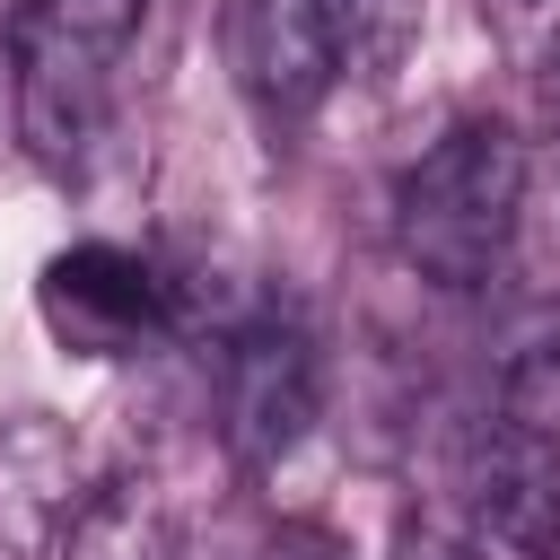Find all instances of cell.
<instances>
[{
	"mask_svg": "<svg viewBox=\"0 0 560 560\" xmlns=\"http://www.w3.org/2000/svg\"><path fill=\"white\" fill-rule=\"evenodd\" d=\"M499 411L560 429V298H534L499 332Z\"/></svg>",
	"mask_w": 560,
	"mask_h": 560,
	"instance_id": "cell-8",
	"label": "cell"
},
{
	"mask_svg": "<svg viewBox=\"0 0 560 560\" xmlns=\"http://www.w3.org/2000/svg\"><path fill=\"white\" fill-rule=\"evenodd\" d=\"M219 44H228V70H236V88L262 122H306L341 79L315 0H228Z\"/></svg>",
	"mask_w": 560,
	"mask_h": 560,
	"instance_id": "cell-5",
	"label": "cell"
},
{
	"mask_svg": "<svg viewBox=\"0 0 560 560\" xmlns=\"http://www.w3.org/2000/svg\"><path fill=\"white\" fill-rule=\"evenodd\" d=\"M402 560H455V542H411Z\"/></svg>",
	"mask_w": 560,
	"mask_h": 560,
	"instance_id": "cell-11",
	"label": "cell"
},
{
	"mask_svg": "<svg viewBox=\"0 0 560 560\" xmlns=\"http://www.w3.org/2000/svg\"><path fill=\"white\" fill-rule=\"evenodd\" d=\"M534 96H542V131L560 140V26H551L542 52H534Z\"/></svg>",
	"mask_w": 560,
	"mask_h": 560,
	"instance_id": "cell-10",
	"label": "cell"
},
{
	"mask_svg": "<svg viewBox=\"0 0 560 560\" xmlns=\"http://www.w3.org/2000/svg\"><path fill=\"white\" fill-rule=\"evenodd\" d=\"M140 18H149V0H18V26L61 35L79 52H105V61H122V44L140 35Z\"/></svg>",
	"mask_w": 560,
	"mask_h": 560,
	"instance_id": "cell-9",
	"label": "cell"
},
{
	"mask_svg": "<svg viewBox=\"0 0 560 560\" xmlns=\"http://www.w3.org/2000/svg\"><path fill=\"white\" fill-rule=\"evenodd\" d=\"M455 560H560V429L472 420L455 446Z\"/></svg>",
	"mask_w": 560,
	"mask_h": 560,
	"instance_id": "cell-2",
	"label": "cell"
},
{
	"mask_svg": "<svg viewBox=\"0 0 560 560\" xmlns=\"http://www.w3.org/2000/svg\"><path fill=\"white\" fill-rule=\"evenodd\" d=\"M525 219V140L490 114L446 122L394 175V245L438 289H490Z\"/></svg>",
	"mask_w": 560,
	"mask_h": 560,
	"instance_id": "cell-1",
	"label": "cell"
},
{
	"mask_svg": "<svg viewBox=\"0 0 560 560\" xmlns=\"http://www.w3.org/2000/svg\"><path fill=\"white\" fill-rule=\"evenodd\" d=\"M44 560H175V508L149 472H105L61 508Z\"/></svg>",
	"mask_w": 560,
	"mask_h": 560,
	"instance_id": "cell-6",
	"label": "cell"
},
{
	"mask_svg": "<svg viewBox=\"0 0 560 560\" xmlns=\"http://www.w3.org/2000/svg\"><path fill=\"white\" fill-rule=\"evenodd\" d=\"M315 9H324L341 79H368V88H385L429 26V0H315Z\"/></svg>",
	"mask_w": 560,
	"mask_h": 560,
	"instance_id": "cell-7",
	"label": "cell"
},
{
	"mask_svg": "<svg viewBox=\"0 0 560 560\" xmlns=\"http://www.w3.org/2000/svg\"><path fill=\"white\" fill-rule=\"evenodd\" d=\"M35 315L44 332L70 350V359H140L158 350L166 332H184L175 315V280L140 254V245H114V236H79L44 262L35 280Z\"/></svg>",
	"mask_w": 560,
	"mask_h": 560,
	"instance_id": "cell-3",
	"label": "cell"
},
{
	"mask_svg": "<svg viewBox=\"0 0 560 560\" xmlns=\"http://www.w3.org/2000/svg\"><path fill=\"white\" fill-rule=\"evenodd\" d=\"M324 411V350L289 306H254L219 341V429L236 464H280Z\"/></svg>",
	"mask_w": 560,
	"mask_h": 560,
	"instance_id": "cell-4",
	"label": "cell"
}]
</instances>
